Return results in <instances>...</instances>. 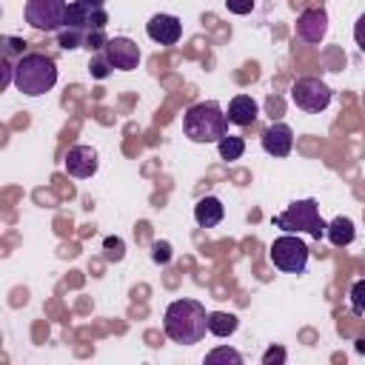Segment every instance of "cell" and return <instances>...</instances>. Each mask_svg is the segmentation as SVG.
Segmentation results:
<instances>
[{"instance_id": "obj_1", "label": "cell", "mask_w": 365, "mask_h": 365, "mask_svg": "<svg viewBox=\"0 0 365 365\" xmlns=\"http://www.w3.org/2000/svg\"><path fill=\"white\" fill-rule=\"evenodd\" d=\"M163 331L171 342H180V345H194L205 336L208 331V314H205V305L200 299H174L168 308H165V317H163Z\"/></svg>"}, {"instance_id": "obj_2", "label": "cell", "mask_w": 365, "mask_h": 365, "mask_svg": "<svg viewBox=\"0 0 365 365\" xmlns=\"http://www.w3.org/2000/svg\"><path fill=\"white\" fill-rule=\"evenodd\" d=\"M57 83V66L48 54L43 51H29L14 60V88L23 91L26 97H40L51 91Z\"/></svg>"}, {"instance_id": "obj_3", "label": "cell", "mask_w": 365, "mask_h": 365, "mask_svg": "<svg viewBox=\"0 0 365 365\" xmlns=\"http://www.w3.org/2000/svg\"><path fill=\"white\" fill-rule=\"evenodd\" d=\"M182 134L191 143H220L228 134V114L214 100L194 103L182 114Z\"/></svg>"}, {"instance_id": "obj_4", "label": "cell", "mask_w": 365, "mask_h": 365, "mask_svg": "<svg viewBox=\"0 0 365 365\" xmlns=\"http://www.w3.org/2000/svg\"><path fill=\"white\" fill-rule=\"evenodd\" d=\"M271 222H274V228H282V231H288V234L305 231V234L314 237V240H322V237H325V228H328V222L319 217V205H317L314 197H308V200H294L285 211L274 214Z\"/></svg>"}, {"instance_id": "obj_5", "label": "cell", "mask_w": 365, "mask_h": 365, "mask_svg": "<svg viewBox=\"0 0 365 365\" xmlns=\"http://www.w3.org/2000/svg\"><path fill=\"white\" fill-rule=\"evenodd\" d=\"M268 257L274 262V268L285 271V274H302L305 265H308V245L297 237V234H282L271 242L268 248Z\"/></svg>"}, {"instance_id": "obj_6", "label": "cell", "mask_w": 365, "mask_h": 365, "mask_svg": "<svg viewBox=\"0 0 365 365\" xmlns=\"http://www.w3.org/2000/svg\"><path fill=\"white\" fill-rule=\"evenodd\" d=\"M66 0H26V23L37 31H60L66 26Z\"/></svg>"}, {"instance_id": "obj_7", "label": "cell", "mask_w": 365, "mask_h": 365, "mask_svg": "<svg viewBox=\"0 0 365 365\" xmlns=\"http://www.w3.org/2000/svg\"><path fill=\"white\" fill-rule=\"evenodd\" d=\"M291 100L305 114H319L331 106V88L319 77H299L291 86Z\"/></svg>"}, {"instance_id": "obj_8", "label": "cell", "mask_w": 365, "mask_h": 365, "mask_svg": "<svg viewBox=\"0 0 365 365\" xmlns=\"http://www.w3.org/2000/svg\"><path fill=\"white\" fill-rule=\"evenodd\" d=\"M103 57L111 63V68L131 71L140 63V46L134 40H128V37H111L106 43V48H103Z\"/></svg>"}, {"instance_id": "obj_9", "label": "cell", "mask_w": 365, "mask_h": 365, "mask_svg": "<svg viewBox=\"0 0 365 365\" xmlns=\"http://www.w3.org/2000/svg\"><path fill=\"white\" fill-rule=\"evenodd\" d=\"M328 34V11L319 9H302L297 17V37L302 43H319Z\"/></svg>"}, {"instance_id": "obj_10", "label": "cell", "mask_w": 365, "mask_h": 365, "mask_svg": "<svg viewBox=\"0 0 365 365\" xmlns=\"http://www.w3.org/2000/svg\"><path fill=\"white\" fill-rule=\"evenodd\" d=\"M108 14L106 9H91L83 3H68V14H66V26L71 29H83V31H94V29H106Z\"/></svg>"}, {"instance_id": "obj_11", "label": "cell", "mask_w": 365, "mask_h": 365, "mask_svg": "<svg viewBox=\"0 0 365 365\" xmlns=\"http://www.w3.org/2000/svg\"><path fill=\"white\" fill-rule=\"evenodd\" d=\"M145 34L160 46H174L180 40V34H182V23L174 14H154L145 23Z\"/></svg>"}, {"instance_id": "obj_12", "label": "cell", "mask_w": 365, "mask_h": 365, "mask_svg": "<svg viewBox=\"0 0 365 365\" xmlns=\"http://www.w3.org/2000/svg\"><path fill=\"white\" fill-rule=\"evenodd\" d=\"M259 143H262L265 154H271V157H288L291 148H294V131H291V125H285V123H271V125L262 131Z\"/></svg>"}, {"instance_id": "obj_13", "label": "cell", "mask_w": 365, "mask_h": 365, "mask_svg": "<svg viewBox=\"0 0 365 365\" xmlns=\"http://www.w3.org/2000/svg\"><path fill=\"white\" fill-rule=\"evenodd\" d=\"M97 165H100V157L91 145H71L68 154H66V171L77 180L91 177L97 171Z\"/></svg>"}, {"instance_id": "obj_14", "label": "cell", "mask_w": 365, "mask_h": 365, "mask_svg": "<svg viewBox=\"0 0 365 365\" xmlns=\"http://www.w3.org/2000/svg\"><path fill=\"white\" fill-rule=\"evenodd\" d=\"M225 114H228V123H234V125H251L257 120V114H259V106H257V100L251 94H237L228 103Z\"/></svg>"}, {"instance_id": "obj_15", "label": "cell", "mask_w": 365, "mask_h": 365, "mask_svg": "<svg viewBox=\"0 0 365 365\" xmlns=\"http://www.w3.org/2000/svg\"><path fill=\"white\" fill-rule=\"evenodd\" d=\"M222 214H225V208H222V202H220L217 197H202V200H197V205H194V220H197L200 228H214V225H220V222H222Z\"/></svg>"}, {"instance_id": "obj_16", "label": "cell", "mask_w": 365, "mask_h": 365, "mask_svg": "<svg viewBox=\"0 0 365 365\" xmlns=\"http://www.w3.org/2000/svg\"><path fill=\"white\" fill-rule=\"evenodd\" d=\"M325 237L331 240V245L345 248V245H351V242H354L356 228H354V222H351L348 217H334V220L328 222V228H325Z\"/></svg>"}, {"instance_id": "obj_17", "label": "cell", "mask_w": 365, "mask_h": 365, "mask_svg": "<svg viewBox=\"0 0 365 365\" xmlns=\"http://www.w3.org/2000/svg\"><path fill=\"white\" fill-rule=\"evenodd\" d=\"M237 325H240V319L228 311H211L208 314V334H214V336H231L237 331Z\"/></svg>"}, {"instance_id": "obj_18", "label": "cell", "mask_w": 365, "mask_h": 365, "mask_svg": "<svg viewBox=\"0 0 365 365\" xmlns=\"http://www.w3.org/2000/svg\"><path fill=\"white\" fill-rule=\"evenodd\" d=\"M217 151H220V157H222L225 163L240 160V157H242V151H245V140H242V137H237V134H225V137L217 143Z\"/></svg>"}, {"instance_id": "obj_19", "label": "cell", "mask_w": 365, "mask_h": 365, "mask_svg": "<svg viewBox=\"0 0 365 365\" xmlns=\"http://www.w3.org/2000/svg\"><path fill=\"white\" fill-rule=\"evenodd\" d=\"M57 43H60L66 51H71V48H86V31H83V29L63 26V29L57 31Z\"/></svg>"}, {"instance_id": "obj_20", "label": "cell", "mask_w": 365, "mask_h": 365, "mask_svg": "<svg viewBox=\"0 0 365 365\" xmlns=\"http://www.w3.org/2000/svg\"><path fill=\"white\" fill-rule=\"evenodd\" d=\"M205 362H208V365H214V362L242 365V354H240V351H234V348H228V345H220V348H214V351H208V354H205Z\"/></svg>"}, {"instance_id": "obj_21", "label": "cell", "mask_w": 365, "mask_h": 365, "mask_svg": "<svg viewBox=\"0 0 365 365\" xmlns=\"http://www.w3.org/2000/svg\"><path fill=\"white\" fill-rule=\"evenodd\" d=\"M348 297H351V308H354V314H365V279H356V282L351 285Z\"/></svg>"}, {"instance_id": "obj_22", "label": "cell", "mask_w": 365, "mask_h": 365, "mask_svg": "<svg viewBox=\"0 0 365 365\" xmlns=\"http://www.w3.org/2000/svg\"><path fill=\"white\" fill-rule=\"evenodd\" d=\"M103 248H106V257L108 259H123V254H125V245H123L120 237H106L103 240Z\"/></svg>"}, {"instance_id": "obj_23", "label": "cell", "mask_w": 365, "mask_h": 365, "mask_svg": "<svg viewBox=\"0 0 365 365\" xmlns=\"http://www.w3.org/2000/svg\"><path fill=\"white\" fill-rule=\"evenodd\" d=\"M151 259L160 262V265H165V262L171 259V245H168L165 240H157V242L151 245Z\"/></svg>"}, {"instance_id": "obj_24", "label": "cell", "mask_w": 365, "mask_h": 365, "mask_svg": "<svg viewBox=\"0 0 365 365\" xmlns=\"http://www.w3.org/2000/svg\"><path fill=\"white\" fill-rule=\"evenodd\" d=\"M285 359H288V354H285L282 345H271V348L262 354V365H282Z\"/></svg>"}, {"instance_id": "obj_25", "label": "cell", "mask_w": 365, "mask_h": 365, "mask_svg": "<svg viewBox=\"0 0 365 365\" xmlns=\"http://www.w3.org/2000/svg\"><path fill=\"white\" fill-rule=\"evenodd\" d=\"M108 37L103 34V29H94V31H86V48L88 51H97V48H106Z\"/></svg>"}, {"instance_id": "obj_26", "label": "cell", "mask_w": 365, "mask_h": 365, "mask_svg": "<svg viewBox=\"0 0 365 365\" xmlns=\"http://www.w3.org/2000/svg\"><path fill=\"white\" fill-rule=\"evenodd\" d=\"M88 71H91V77L103 80V77H108V71H111V63H108L106 57H94V60H91V66H88Z\"/></svg>"}, {"instance_id": "obj_27", "label": "cell", "mask_w": 365, "mask_h": 365, "mask_svg": "<svg viewBox=\"0 0 365 365\" xmlns=\"http://www.w3.org/2000/svg\"><path fill=\"white\" fill-rule=\"evenodd\" d=\"M354 40H356V46H359V51L365 54V11L356 17V23H354Z\"/></svg>"}, {"instance_id": "obj_28", "label": "cell", "mask_w": 365, "mask_h": 365, "mask_svg": "<svg viewBox=\"0 0 365 365\" xmlns=\"http://www.w3.org/2000/svg\"><path fill=\"white\" fill-rule=\"evenodd\" d=\"M225 6L231 14H248L254 9V0H225Z\"/></svg>"}, {"instance_id": "obj_29", "label": "cell", "mask_w": 365, "mask_h": 365, "mask_svg": "<svg viewBox=\"0 0 365 365\" xmlns=\"http://www.w3.org/2000/svg\"><path fill=\"white\" fill-rule=\"evenodd\" d=\"M77 3H83V6H91V9H103V6H106V0H77Z\"/></svg>"}]
</instances>
